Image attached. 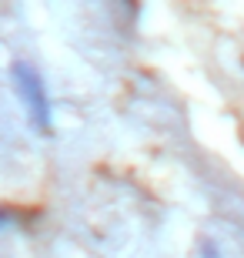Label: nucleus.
<instances>
[{"mask_svg": "<svg viewBox=\"0 0 244 258\" xmlns=\"http://www.w3.org/2000/svg\"><path fill=\"white\" fill-rule=\"evenodd\" d=\"M10 81H14V94L20 97L34 131L54 134V101H50L47 77L40 74L30 60H14L10 64Z\"/></svg>", "mask_w": 244, "mask_h": 258, "instance_id": "1", "label": "nucleus"}, {"mask_svg": "<svg viewBox=\"0 0 244 258\" xmlns=\"http://www.w3.org/2000/svg\"><path fill=\"white\" fill-rule=\"evenodd\" d=\"M201 258H221V251H217L214 241H204V245H201Z\"/></svg>", "mask_w": 244, "mask_h": 258, "instance_id": "2", "label": "nucleus"}, {"mask_svg": "<svg viewBox=\"0 0 244 258\" xmlns=\"http://www.w3.org/2000/svg\"><path fill=\"white\" fill-rule=\"evenodd\" d=\"M10 225H14V215H10L7 208H0V231H7Z\"/></svg>", "mask_w": 244, "mask_h": 258, "instance_id": "3", "label": "nucleus"}]
</instances>
